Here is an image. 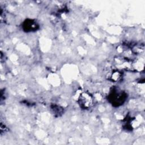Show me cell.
Returning a JSON list of instances; mask_svg holds the SVG:
<instances>
[{
	"mask_svg": "<svg viewBox=\"0 0 145 145\" xmlns=\"http://www.w3.org/2000/svg\"><path fill=\"white\" fill-rule=\"evenodd\" d=\"M79 104L84 109H88L93 105V99L91 95L87 92H83L79 97Z\"/></svg>",
	"mask_w": 145,
	"mask_h": 145,
	"instance_id": "1",
	"label": "cell"
},
{
	"mask_svg": "<svg viewBox=\"0 0 145 145\" xmlns=\"http://www.w3.org/2000/svg\"><path fill=\"white\" fill-rule=\"evenodd\" d=\"M121 77V74L120 73V72H119L118 71H115L113 72L110 74V78L113 81L118 80Z\"/></svg>",
	"mask_w": 145,
	"mask_h": 145,
	"instance_id": "4",
	"label": "cell"
},
{
	"mask_svg": "<svg viewBox=\"0 0 145 145\" xmlns=\"http://www.w3.org/2000/svg\"><path fill=\"white\" fill-rule=\"evenodd\" d=\"M110 99L113 101V103H115L117 104L122 103L125 100L123 94L120 92H114L112 93Z\"/></svg>",
	"mask_w": 145,
	"mask_h": 145,
	"instance_id": "2",
	"label": "cell"
},
{
	"mask_svg": "<svg viewBox=\"0 0 145 145\" xmlns=\"http://www.w3.org/2000/svg\"><path fill=\"white\" fill-rule=\"evenodd\" d=\"M37 24L31 20H27V22H25V23L24 24V28L28 31L36 30L37 28Z\"/></svg>",
	"mask_w": 145,
	"mask_h": 145,
	"instance_id": "3",
	"label": "cell"
}]
</instances>
